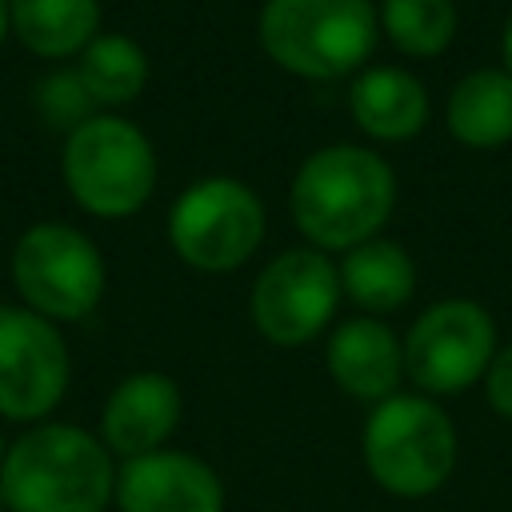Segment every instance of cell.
<instances>
[{"mask_svg":"<svg viewBox=\"0 0 512 512\" xmlns=\"http://www.w3.org/2000/svg\"><path fill=\"white\" fill-rule=\"evenodd\" d=\"M112 496V452L80 424H32L4 452L0 504L8 512H104Z\"/></svg>","mask_w":512,"mask_h":512,"instance_id":"obj_1","label":"cell"},{"mask_svg":"<svg viewBox=\"0 0 512 512\" xmlns=\"http://www.w3.org/2000/svg\"><path fill=\"white\" fill-rule=\"evenodd\" d=\"M292 220L320 252H348L372 240L396 204L392 168L360 144H328L292 176Z\"/></svg>","mask_w":512,"mask_h":512,"instance_id":"obj_2","label":"cell"},{"mask_svg":"<svg viewBox=\"0 0 512 512\" xmlns=\"http://www.w3.org/2000/svg\"><path fill=\"white\" fill-rule=\"evenodd\" d=\"M456 424L420 392H396L372 404L360 436V456L372 484L396 500H424L440 492L456 468Z\"/></svg>","mask_w":512,"mask_h":512,"instance_id":"obj_3","label":"cell"},{"mask_svg":"<svg viewBox=\"0 0 512 512\" xmlns=\"http://www.w3.org/2000/svg\"><path fill=\"white\" fill-rule=\"evenodd\" d=\"M256 32L284 72L336 80L372 56L380 12L372 0H264Z\"/></svg>","mask_w":512,"mask_h":512,"instance_id":"obj_4","label":"cell"},{"mask_svg":"<svg viewBox=\"0 0 512 512\" xmlns=\"http://www.w3.org/2000/svg\"><path fill=\"white\" fill-rule=\"evenodd\" d=\"M64 184L92 216H132L156 188L152 140L124 116H92L64 140Z\"/></svg>","mask_w":512,"mask_h":512,"instance_id":"obj_5","label":"cell"},{"mask_svg":"<svg viewBox=\"0 0 512 512\" xmlns=\"http://www.w3.org/2000/svg\"><path fill=\"white\" fill-rule=\"evenodd\" d=\"M264 240L260 196L232 176H204L188 184L168 212L172 252L200 272L240 268Z\"/></svg>","mask_w":512,"mask_h":512,"instance_id":"obj_6","label":"cell"},{"mask_svg":"<svg viewBox=\"0 0 512 512\" xmlns=\"http://www.w3.org/2000/svg\"><path fill=\"white\" fill-rule=\"evenodd\" d=\"M104 256L72 224H32L12 252V284L44 320H84L104 296Z\"/></svg>","mask_w":512,"mask_h":512,"instance_id":"obj_7","label":"cell"},{"mask_svg":"<svg viewBox=\"0 0 512 512\" xmlns=\"http://www.w3.org/2000/svg\"><path fill=\"white\" fill-rule=\"evenodd\" d=\"M496 356V324L484 304L452 296L428 304L404 336V376L420 396H456L484 380Z\"/></svg>","mask_w":512,"mask_h":512,"instance_id":"obj_8","label":"cell"},{"mask_svg":"<svg viewBox=\"0 0 512 512\" xmlns=\"http://www.w3.org/2000/svg\"><path fill=\"white\" fill-rule=\"evenodd\" d=\"M340 296V272L320 248H288L260 268L248 316L268 344L300 348L328 328Z\"/></svg>","mask_w":512,"mask_h":512,"instance_id":"obj_9","label":"cell"},{"mask_svg":"<svg viewBox=\"0 0 512 512\" xmlns=\"http://www.w3.org/2000/svg\"><path fill=\"white\" fill-rule=\"evenodd\" d=\"M68 344L32 308L0 304V416L40 424L68 392Z\"/></svg>","mask_w":512,"mask_h":512,"instance_id":"obj_10","label":"cell"},{"mask_svg":"<svg viewBox=\"0 0 512 512\" xmlns=\"http://www.w3.org/2000/svg\"><path fill=\"white\" fill-rule=\"evenodd\" d=\"M120 512H224V480L220 472L180 448H160L116 468Z\"/></svg>","mask_w":512,"mask_h":512,"instance_id":"obj_11","label":"cell"},{"mask_svg":"<svg viewBox=\"0 0 512 512\" xmlns=\"http://www.w3.org/2000/svg\"><path fill=\"white\" fill-rule=\"evenodd\" d=\"M180 412H184L180 384L168 372L144 368V372L124 376L108 392V400L100 408V432L96 436L104 440V448L112 456L136 460V456L160 452L168 444V436L180 424Z\"/></svg>","mask_w":512,"mask_h":512,"instance_id":"obj_12","label":"cell"},{"mask_svg":"<svg viewBox=\"0 0 512 512\" xmlns=\"http://www.w3.org/2000/svg\"><path fill=\"white\" fill-rule=\"evenodd\" d=\"M324 364L344 396L380 404L396 396L404 380V340H396V332L384 320L356 316V320H344L328 336Z\"/></svg>","mask_w":512,"mask_h":512,"instance_id":"obj_13","label":"cell"},{"mask_svg":"<svg viewBox=\"0 0 512 512\" xmlns=\"http://www.w3.org/2000/svg\"><path fill=\"white\" fill-rule=\"evenodd\" d=\"M348 108L372 140H412L428 120V88L404 68H364L352 80Z\"/></svg>","mask_w":512,"mask_h":512,"instance_id":"obj_14","label":"cell"},{"mask_svg":"<svg viewBox=\"0 0 512 512\" xmlns=\"http://www.w3.org/2000/svg\"><path fill=\"white\" fill-rule=\"evenodd\" d=\"M336 272H340V292L368 316L396 312L416 292V264H412L408 248L396 240H384V236H372V240L348 248L344 260L336 264Z\"/></svg>","mask_w":512,"mask_h":512,"instance_id":"obj_15","label":"cell"},{"mask_svg":"<svg viewBox=\"0 0 512 512\" xmlns=\"http://www.w3.org/2000/svg\"><path fill=\"white\" fill-rule=\"evenodd\" d=\"M8 24L28 52L64 60L100 36V0H8Z\"/></svg>","mask_w":512,"mask_h":512,"instance_id":"obj_16","label":"cell"},{"mask_svg":"<svg viewBox=\"0 0 512 512\" xmlns=\"http://www.w3.org/2000/svg\"><path fill=\"white\" fill-rule=\"evenodd\" d=\"M448 132L468 148H500L512 140V76L504 68L468 72L448 96Z\"/></svg>","mask_w":512,"mask_h":512,"instance_id":"obj_17","label":"cell"},{"mask_svg":"<svg viewBox=\"0 0 512 512\" xmlns=\"http://www.w3.org/2000/svg\"><path fill=\"white\" fill-rule=\"evenodd\" d=\"M76 72H80V80L96 104H128L148 84V56L132 36L100 32L80 52Z\"/></svg>","mask_w":512,"mask_h":512,"instance_id":"obj_18","label":"cell"},{"mask_svg":"<svg viewBox=\"0 0 512 512\" xmlns=\"http://www.w3.org/2000/svg\"><path fill=\"white\" fill-rule=\"evenodd\" d=\"M376 12L384 36L404 56H440L456 36L452 0H384Z\"/></svg>","mask_w":512,"mask_h":512,"instance_id":"obj_19","label":"cell"},{"mask_svg":"<svg viewBox=\"0 0 512 512\" xmlns=\"http://www.w3.org/2000/svg\"><path fill=\"white\" fill-rule=\"evenodd\" d=\"M36 108H40V116L52 128H68V132L96 116L92 112L96 100L88 96V88H84V80H80L76 68H60V72L44 76L40 88H36Z\"/></svg>","mask_w":512,"mask_h":512,"instance_id":"obj_20","label":"cell"},{"mask_svg":"<svg viewBox=\"0 0 512 512\" xmlns=\"http://www.w3.org/2000/svg\"><path fill=\"white\" fill-rule=\"evenodd\" d=\"M484 396H488V408L504 420H512V344L496 348L488 372H484Z\"/></svg>","mask_w":512,"mask_h":512,"instance_id":"obj_21","label":"cell"},{"mask_svg":"<svg viewBox=\"0 0 512 512\" xmlns=\"http://www.w3.org/2000/svg\"><path fill=\"white\" fill-rule=\"evenodd\" d=\"M500 56H504V72L512 76V16L504 24V36H500Z\"/></svg>","mask_w":512,"mask_h":512,"instance_id":"obj_22","label":"cell"},{"mask_svg":"<svg viewBox=\"0 0 512 512\" xmlns=\"http://www.w3.org/2000/svg\"><path fill=\"white\" fill-rule=\"evenodd\" d=\"M12 32V24H8V0H0V40Z\"/></svg>","mask_w":512,"mask_h":512,"instance_id":"obj_23","label":"cell"},{"mask_svg":"<svg viewBox=\"0 0 512 512\" xmlns=\"http://www.w3.org/2000/svg\"><path fill=\"white\" fill-rule=\"evenodd\" d=\"M4 452H8V444H4V432H0V464H4Z\"/></svg>","mask_w":512,"mask_h":512,"instance_id":"obj_24","label":"cell"},{"mask_svg":"<svg viewBox=\"0 0 512 512\" xmlns=\"http://www.w3.org/2000/svg\"><path fill=\"white\" fill-rule=\"evenodd\" d=\"M0 512H8V508H4V504H0Z\"/></svg>","mask_w":512,"mask_h":512,"instance_id":"obj_25","label":"cell"}]
</instances>
